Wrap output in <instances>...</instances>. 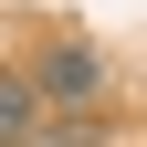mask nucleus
Instances as JSON below:
<instances>
[{
	"instance_id": "3",
	"label": "nucleus",
	"mask_w": 147,
	"mask_h": 147,
	"mask_svg": "<svg viewBox=\"0 0 147 147\" xmlns=\"http://www.w3.org/2000/svg\"><path fill=\"white\" fill-rule=\"evenodd\" d=\"M32 147H95V126H84V116H53V126H42Z\"/></svg>"
},
{
	"instance_id": "1",
	"label": "nucleus",
	"mask_w": 147,
	"mask_h": 147,
	"mask_svg": "<svg viewBox=\"0 0 147 147\" xmlns=\"http://www.w3.org/2000/svg\"><path fill=\"white\" fill-rule=\"evenodd\" d=\"M32 84H42V105H53V116H74V105H95V95H105V53L74 32V42H53L42 63H32Z\"/></svg>"
},
{
	"instance_id": "2",
	"label": "nucleus",
	"mask_w": 147,
	"mask_h": 147,
	"mask_svg": "<svg viewBox=\"0 0 147 147\" xmlns=\"http://www.w3.org/2000/svg\"><path fill=\"white\" fill-rule=\"evenodd\" d=\"M53 126V105H42V84L32 74H0V147H32Z\"/></svg>"
}]
</instances>
